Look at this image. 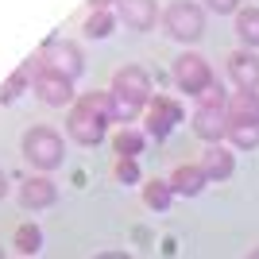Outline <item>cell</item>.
Wrapping results in <instances>:
<instances>
[{
  "mask_svg": "<svg viewBox=\"0 0 259 259\" xmlns=\"http://www.w3.org/2000/svg\"><path fill=\"white\" fill-rule=\"evenodd\" d=\"M0 259H4V248H0Z\"/></svg>",
  "mask_w": 259,
  "mask_h": 259,
  "instance_id": "obj_29",
  "label": "cell"
},
{
  "mask_svg": "<svg viewBox=\"0 0 259 259\" xmlns=\"http://www.w3.org/2000/svg\"><path fill=\"white\" fill-rule=\"evenodd\" d=\"M116 178L120 182H136V178H140V162L136 159H116Z\"/></svg>",
  "mask_w": 259,
  "mask_h": 259,
  "instance_id": "obj_23",
  "label": "cell"
},
{
  "mask_svg": "<svg viewBox=\"0 0 259 259\" xmlns=\"http://www.w3.org/2000/svg\"><path fill=\"white\" fill-rule=\"evenodd\" d=\"M27 62H31L35 70H54V74L70 77V81L85 74V58H81V47H77V43H66V39H51V43H47L43 51L35 54V58H27Z\"/></svg>",
  "mask_w": 259,
  "mask_h": 259,
  "instance_id": "obj_5",
  "label": "cell"
},
{
  "mask_svg": "<svg viewBox=\"0 0 259 259\" xmlns=\"http://www.w3.org/2000/svg\"><path fill=\"white\" fill-rule=\"evenodd\" d=\"M228 147L236 151H251L259 147V120H228Z\"/></svg>",
  "mask_w": 259,
  "mask_h": 259,
  "instance_id": "obj_15",
  "label": "cell"
},
{
  "mask_svg": "<svg viewBox=\"0 0 259 259\" xmlns=\"http://www.w3.org/2000/svg\"><path fill=\"white\" fill-rule=\"evenodd\" d=\"M236 39L244 43V51H255L259 47V8H240L236 12Z\"/></svg>",
  "mask_w": 259,
  "mask_h": 259,
  "instance_id": "obj_17",
  "label": "cell"
},
{
  "mask_svg": "<svg viewBox=\"0 0 259 259\" xmlns=\"http://www.w3.org/2000/svg\"><path fill=\"white\" fill-rule=\"evenodd\" d=\"M225 101L228 93L221 89V81H213V89H209L205 97L197 101L194 108V136L205 143H221L228 136V112H225Z\"/></svg>",
  "mask_w": 259,
  "mask_h": 259,
  "instance_id": "obj_2",
  "label": "cell"
},
{
  "mask_svg": "<svg viewBox=\"0 0 259 259\" xmlns=\"http://www.w3.org/2000/svg\"><path fill=\"white\" fill-rule=\"evenodd\" d=\"M248 259H259V248H255V251H251V255H248Z\"/></svg>",
  "mask_w": 259,
  "mask_h": 259,
  "instance_id": "obj_28",
  "label": "cell"
},
{
  "mask_svg": "<svg viewBox=\"0 0 259 259\" xmlns=\"http://www.w3.org/2000/svg\"><path fill=\"white\" fill-rule=\"evenodd\" d=\"M205 8H213L217 16H228V12H240V0H201Z\"/></svg>",
  "mask_w": 259,
  "mask_h": 259,
  "instance_id": "obj_24",
  "label": "cell"
},
{
  "mask_svg": "<svg viewBox=\"0 0 259 259\" xmlns=\"http://www.w3.org/2000/svg\"><path fill=\"white\" fill-rule=\"evenodd\" d=\"M213 66L201 58V54H194V51H186V54H178L174 58V85L182 89L186 97H205L209 89H213Z\"/></svg>",
  "mask_w": 259,
  "mask_h": 259,
  "instance_id": "obj_6",
  "label": "cell"
},
{
  "mask_svg": "<svg viewBox=\"0 0 259 259\" xmlns=\"http://www.w3.org/2000/svg\"><path fill=\"white\" fill-rule=\"evenodd\" d=\"M62 155H66V143L51 124H35V128L23 132V159L35 170H54L62 162Z\"/></svg>",
  "mask_w": 259,
  "mask_h": 259,
  "instance_id": "obj_4",
  "label": "cell"
},
{
  "mask_svg": "<svg viewBox=\"0 0 259 259\" xmlns=\"http://www.w3.org/2000/svg\"><path fill=\"white\" fill-rule=\"evenodd\" d=\"M108 124H112V93L105 89H89L74 101L70 116H66V136L81 147H97L105 140Z\"/></svg>",
  "mask_w": 259,
  "mask_h": 259,
  "instance_id": "obj_1",
  "label": "cell"
},
{
  "mask_svg": "<svg viewBox=\"0 0 259 259\" xmlns=\"http://www.w3.org/2000/svg\"><path fill=\"white\" fill-rule=\"evenodd\" d=\"M228 77L232 85L244 89V93H259V54L255 51H232L228 54Z\"/></svg>",
  "mask_w": 259,
  "mask_h": 259,
  "instance_id": "obj_10",
  "label": "cell"
},
{
  "mask_svg": "<svg viewBox=\"0 0 259 259\" xmlns=\"http://www.w3.org/2000/svg\"><path fill=\"white\" fill-rule=\"evenodd\" d=\"M201 170H205L209 182H225V178H232V170H236V155H232V147H225V143H209L205 155H201Z\"/></svg>",
  "mask_w": 259,
  "mask_h": 259,
  "instance_id": "obj_11",
  "label": "cell"
},
{
  "mask_svg": "<svg viewBox=\"0 0 259 259\" xmlns=\"http://www.w3.org/2000/svg\"><path fill=\"white\" fill-rule=\"evenodd\" d=\"M97 259H132V255H124V251H101Z\"/></svg>",
  "mask_w": 259,
  "mask_h": 259,
  "instance_id": "obj_26",
  "label": "cell"
},
{
  "mask_svg": "<svg viewBox=\"0 0 259 259\" xmlns=\"http://www.w3.org/2000/svg\"><path fill=\"white\" fill-rule=\"evenodd\" d=\"M27 81H31V74H27V66H20L16 74L0 85V105H12V101H20V93L27 89Z\"/></svg>",
  "mask_w": 259,
  "mask_h": 259,
  "instance_id": "obj_21",
  "label": "cell"
},
{
  "mask_svg": "<svg viewBox=\"0 0 259 259\" xmlns=\"http://www.w3.org/2000/svg\"><path fill=\"white\" fill-rule=\"evenodd\" d=\"M120 20L132 31H151L159 20V4L155 0H120Z\"/></svg>",
  "mask_w": 259,
  "mask_h": 259,
  "instance_id": "obj_12",
  "label": "cell"
},
{
  "mask_svg": "<svg viewBox=\"0 0 259 259\" xmlns=\"http://www.w3.org/2000/svg\"><path fill=\"white\" fill-rule=\"evenodd\" d=\"M225 112H228V120H259V93H244V89L228 93Z\"/></svg>",
  "mask_w": 259,
  "mask_h": 259,
  "instance_id": "obj_16",
  "label": "cell"
},
{
  "mask_svg": "<svg viewBox=\"0 0 259 259\" xmlns=\"http://www.w3.org/2000/svg\"><path fill=\"white\" fill-rule=\"evenodd\" d=\"M108 93L120 97V101H128V105H136V108H147L155 101L151 77H147L143 66H120L116 74H112V89H108Z\"/></svg>",
  "mask_w": 259,
  "mask_h": 259,
  "instance_id": "obj_7",
  "label": "cell"
},
{
  "mask_svg": "<svg viewBox=\"0 0 259 259\" xmlns=\"http://www.w3.org/2000/svg\"><path fill=\"white\" fill-rule=\"evenodd\" d=\"M43 248V228L35 225V221H27V225L16 228V251H23V255H31V251Z\"/></svg>",
  "mask_w": 259,
  "mask_h": 259,
  "instance_id": "obj_20",
  "label": "cell"
},
{
  "mask_svg": "<svg viewBox=\"0 0 259 259\" xmlns=\"http://www.w3.org/2000/svg\"><path fill=\"white\" fill-rule=\"evenodd\" d=\"M143 201L151 209H170V201H174V190H170V182H162V178H151V182L143 186Z\"/></svg>",
  "mask_w": 259,
  "mask_h": 259,
  "instance_id": "obj_19",
  "label": "cell"
},
{
  "mask_svg": "<svg viewBox=\"0 0 259 259\" xmlns=\"http://www.w3.org/2000/svg\"><path fill=\"white\" fill-rule=\"evenodd\" d=\"M170 182L174 194H182V197H197L201 190H205V170H201V162H182V166H174V174L166 178Z\"/></svg>",
  "mask_w": 259,
  "mask_h": 259,
  "instance_id": "obj_13",
  "label": "cell"
},
{
  "mask_svg": "<svg viewBox=\"0 0 259 259\" xmlns=\"http://www.w3.org/2000/svg\"><path fill=\"white\" fill-rule=\"evenodd\" d=\"M112 12H89L85 20V35H93V39H105V35H112Z\"/></svg>",
  "mask_w": 259,
  "mask_h": 259,
  "instance_id": "obj_22",
  "label": "cell"
},
{
  "mask_svg": "<svg viewBox=\"0 0 259 259\" xmlns=\"http://www.w3.org/2000/svg\"><path fill=\"white\" fill-rule=\"evenodd\" d=\"M4 190H8V178H4V170H0V197H4Z\"/></svg>",
  "mask_w": 259,
  "mask_h": 259,
  "instance_id": "obj_27",
  "label": "cell"
},
{
  "mask_svg": "<svg viewBox=\"0 0 259 259\" xmlns=\"http://www.w3.org/2000/svg\"><path fill=\"white\" fill-rule=\"evenodd\" d=\"M23 66H27V74H31V81H35V97L39 101H47V105H54V108H62V105L74 108L77 93H74V81H70V77L54 74V70H35L31 62H23Z\"/></svg>",
  "mask_w": 259,
  "mask_h": 259,
  "instance_id": "obj_8",
  "label": "cell"
},
{
  "mask_svg": "<svg viewBox=\"0 0 259 259\" xmlns=\"http://www.w3.org/2000/svg\"><path fill=\"white\" fill-rule=\"evenodd\" d=\"M162 27L174 43H197L205 35V8L194 0H170L162 12Z\"/></svg>",
  "mask_w": 259,
  "mask_h": 259,
  "instance_id": "obj_3",
  "label": "cell"
},
{
  "mask_svg": "<svg viewBox=\"0 0 259 259\" xmlns=\"http://www.w3.org/2000/svg\"><path fill=\"white\" fill-rule=\"evenodd\" d=\"M143 124H147V136H151V140H166V136L182 124V105L174 97H162L159 93V97L147 105V120H143Z\"/></svg>",
  "mask_w": 259,
  "mask_h": 259,
  "instance_id": "obj_9",
  "label": "cell"
},
{
  "mask_svg": "<svg viewBox=\"0 0 259 259\" xmlns=\"http://www.w3.org/2000/svg\"><path fill=\"white\" fill-rule=\"evenodd\" d=\"M54 201H58V186L51 178H27L20 186V205L23 209H47Z\"/></svg>",
  "mask_w": 259,
  "mask_h": 259,
  "instance_id": "obj_14",
  "label": "cell"
},
{
  "mask_svg": "<svg viewBox=\"0 0 259 259\" xmlns=\"http://www.w3.org/2000/svg\"><path fill=\"white\" fill-rule=\"evenodd\" d=\"M112 147H116L120 159H136V155L143 151V132L140 128H120L116 136H112Z\"/></svg>",
  "mask_w": 259,
  "mask_h": 259,
  "instance_id": "obj_18",
  "label": "cell"
},
{
  "mask_svg": "<svg viewBox=\"0 0 259 259\" xmlns=\"http://www.w3.org/2000/svg\"><path fill=\"white\" fill-rule=\"evenodd\" d=\"M108 4H120V0H89V8H93V12H108Z\"/></svg>",
  "mask_w": 259,
  "mask_h": 259,
  "instance_id": "obj_25",
  "label": "cell"
}]
</instances>
